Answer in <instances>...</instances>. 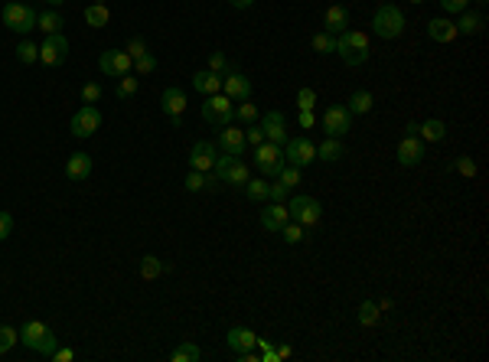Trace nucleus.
<instances>
[{"mask_svg":"<svg viewBox=\"0 0 489 362\" xmlns=\"http://www.w3.org/2000/svg\"><path fill=\"white\" fill-rule=\"evenodd\" d=\"M226 340H228V346H232V353H248V349L258 346V336H254V330H248V326H232Z\"/></svg>","mask_w":489,"mask_h":362,"instance_id":"obj_21","label":"nucleus"},{"mask_svg":"<svg viewBox=\"0 0 489 362\" xmlns=\"http://www.w3.org/2000/svg\"><path fill=\"white\" fill-rule=\"evenodd\" d=\"M245 144H252V147H258V144H264V131H261V124H248V127H245Z\"/></svg>","mask_w":489,"mask_h":362,"instance_id":"obj_50","label":"nucleus"},{"mask_svg":"<svg viewBox=\"0 0 489 362\" xmlns=\"http://www.w3.org/2000/svg\"><path fill=\"white\" fill-rule=\"evenodd\" d=\"M85 23L95 29H102L111 23V10L104 7V4H92V7H85Z\"/></svg>","mask_w":489,"mask_h":362,"instance_id":"obj_31","label":"nucleus"},{"mask_svg":"<svg viewBox=\"0 0 489 362\" xmlns=\"http://www.w3.org/2000/svg\"><path fill=\"white\" fill-rule=\"evenodd\" d=\"M453 170L460 173V176H467V180H473V176H476V160H473V157H457V160H453Z\"/></svg>","mask_w":489,"mask_h":362,"instance_id":"obj_44","label":"nucleus"},{"mask_svg":"<svg viewBox=\"0 0 489 362\" xmlns=\"http://www.w3.org/2000/svg\"><path fill=\"white\" fill-rule=\"evenodd\" d=\"M349 115H369L372 108H376V98H372V92H366V88H359V92H352L346 102Z\"/></svg>","mask_w":489,"mask_h":362,"instance_id":"obj_30","label":"nucleus"},{"mask_svg":"<svg viewBox=\"0 0 489 362\" xmlns=\"http://www.w3.org/2000/svg\"><path fill=\"white\" fill-rule=\"evenodd\" d=\"M242 190L252 202H268V183L264 180H252V176H248V183H245Z\"/></svg>","mask_w":489,"mask_h":362,"instance_id":"obj_38","label":"nucleus"},{"mask_svg":"<svg viewBox=\"0 0 489 362\" xmlns=\"http://www.w3.org/2000/svg\"><path fill=\"white\" fill-rule=\"evenodd\" d=\"M209 186H216V183L209 180V173H199V170H189L186 180H183V190L186 193H202V190H209Z\"/></svg>","mask_w":489,"mask_h":362,"instance_id":"obj_33","label":"nucleus"},{"mask_svg":"<svg viewBox=\"0 0 489 362\" xmlns=\"http://www.w3.org/2000/svg\"><path fill=\"white\" fill-rule=\"evenodd\" d=\"M346 157V144H343V137H326V141L317 147V160L323 163H336Z\"/></svg>","mask_w":489,"mask_h":362,"instance_id":"obj_26","label":"nucleus"},{"mask_svg":"<svg viewBox=\"0 0 489 362\" xmlns=\"http://www.w3.org/2000/svg\"><path fill=\"white\" fill-rule=\"evenodd\" d=\"M216 157H219V147L209 141H199L193 151H189V170H199V173H209L216 167Z\"/></svg>","mask_w":489,"mask_h":362,"instance_id":"obj_17","label":"nucleus"},{"mask_svg":"<svg viewBox=\"0 0 489 362\" xmlns=\"http://www.w3.org/2000/svg\"><path fill=\"white\" fill-rule=\"evenodd\" d=\"M427 36H431L434 43H453V39L460 36V33H457V23H453V20L437 17V20H431V23H427Z\"/></svg>","mask_w":489,"mask_h":362,"instance_id":"obj_22","label":"nucleus"},{"mask_svg":"<svg viewBox=\"0 0 489 362\" xmlns=\"http://www.w3.org/2000/svg\"><path fill=\"white\" fill-rule=\"evenodd\" d=\"M261 131H264V141L277 144V147L287 144V124H284L281 111H268V115L261 118Z\"/></svg>","mask_w":489,"mask_h":362,"instance_id":"obj_19","label":"nucleus"},{"mask_svg":"<svg viewBox=\"0 0 489 362\" xmlns=\"http://www.w3.org/2000/svg\"><path fill=\"white\" fill-rule=\"evenodd\" d=\"M297 121H301V127H303V131H310L317 118H313V111H301V118H297Z\"/></svg>","mask_w":489,"mask_h":362,"instance_id":"obj_55","label":"nucleus"},{"mask_svg":"<svg viewBox=\"0 0 489 362\" xmlns=\"http://www.w3.org/2000/svg\"><path fill=\"white\" fill-rule=\"evenodd\" d=\"M69 59V39L62 36V33H53V36L43 39V46H39V62L49 69L62 66Z\"/></svg>","mask_w":489,"mask_h":362,"instance_id":"obj_11","label":"nucleus"},{"mask_svg":"<svg viewBox=\"0 0 489 362\" xmlns=\"http://www.w3.org/2000/svg\"><path fill=\"white\" fill-rule=\"evenodd\" d=\"M212 173H216L219 183H228V186H238V190H242L245 183H248V176H252L242 157H228V153L216 157V167H212Z\"/></svg>","mask_w":489,"mask_h":362,"instance_id":"obj_5","label":"nucleus"},{"mask_svg":"<svg viewBox=\"0 0 489 362\" xmlns=\"http://www.w3.org/2000/svg\"><path fill=\"white\" fill-rule=\"evenodd\" d=\"M53 362H72L76 359V349H69V346H56V353L49 356Z\"/></svg>","mask_w":489,"mask_h":362,"instance_id":"obj_54","label":"nucleus"},{"mask_svg":"<svg viewBox=\"0 0 489 362\" xmlns=\"http://www.w3.org/2000/svg\"><path fill=\"white\" fill-rule=\"evenodd\" d=\"M372 33L378 39H398L405 33V13L395 7V4H382L372 17Z\"/></svg>","mask_w":489,"mask_h":362,"instance_id":"obj_3","label":"nucleus"},{"mask_svg":"<svg viewBox=\"0 0 489 362\" xmlns=\"http://www.w3.org/2000/svg\"><path fill=\"white\" fill-rule=\"evenodd\" d=\"M359 323L362 326H378L382 323V310H378V304L362 300V304H359Z\"/></svg>","mask_w":489,"mask_h":362,"instance_id":"obj_34","label":"nucleus"},{"mask_svg":"<svg viewBox=\"0 0 489 362\" xmlns=\"http://www.w3.org/2000/svg\"><path fill=\"white\" fill-rule=\"evenodd\" d=\"M281 235H284L287 245H301V242H303V225H301V222H294V219H287V222H284V229H281Z\"/></svg>","mask_w":489,"mask_h":362,"instance_id":"obj_41","label":"nucleus"},{"mask_svg":"<svg viewBox=\"0 0 489 362\" xmlns=\"http://www.w3.org/2000/svg\"><path fill=\"white\" fill-rule=\"evenodd\" d=\"M277 180H281L287 190H294V186L301 183V167H291V163H284L281 173H277Z\"/></svg>","mask_w":489,"mask_h":362,"instance_id":"obj_43","label":"nucleus"},{"mask_svg":"<svg viewBox=\"0 0 489 362\" xmlns=\"http://www.w3.org/2000/svg\"><path fill=\"white\" fill-rule=\"evenodd\" d=\"M336 53L346 66H362L369 59V36L362 29H343L336 36Z\"/></svg>","mask_w":489,"mask_h":362,"instance_id":"obj_2","label":"nucleus"},{"mask_svg":"<svg viewBox=\"0 0 489 362\" xmlns=\"http://www.w3.org/2000/svg\"><path fill=\"white\" fill-rule=\"evenodd\" d=\"M163 271H170V265H163L157 255H144L141 258V277L144 281H157Z\"/></svg>","mask_w":489,"mask_h":362,"instance_id":"obj_32","label":"nucleus"},{"mask_svg":"<svg viewBox=\"0 0 489 362\" xmlns=\"http://www.w3.org/2000/svg\"><path fill=\"white\" fill-rule=\"evenodd\" d=\"M193 88H196L199 95H219L222 92V76H216V72H209V69H199L196 76H193Z\"/></svg>","mask_w":489,"mask_h":362,"instance_id":"obj_24","label":"nucleus"},{"mask_svg":"<svg viewBox=\"0 0 489 362\" xmlns=\"http://www.w3.org/2000/svg\"><path fill=\"white\" fill-rule=\"evenodd\" d=\"M418 137H421V141H427V144L443 141V137H447V124H443L441 118H427L424 124H418Z\"/></svg>","mask_w":489,"mask_h":362,"instance_id":"obj_28","label":"nucleus"},{"mask_svg":"<svg viewBox=\"0 0 489 362\" xmlns=\"http://www.w3.org/2000/svg\"><path fill=\"white\" fill-rule=\"evenodd\" d=\"M268 200H271V202H284V200H287V186H284L281 180L268 183Z\"/></svg>","mask_w":489,"mask_h":362,"instance_id":"obj_52","label":"nucleus"},{"mask_svg":"<svg viewBox=\"0 0 489 362\" xmlns=\"http://www.w3.org/2000/svg\"><path fill=\"white\" fill-rule=\"evenodd\" d=\"M284 160L303 170V167H310L317 160V147H313L310 137H287V144H284Z\"/></svg>","mask_w":489,"mask_h":362,"instance_id":"obj_10","label":"nucleus"},{"mask_svg":"<svg viewBox=\"0 0 489 362\" xmlns=\"http://www.w3.org/2000/svg\"><path fill=\"white\" fill-rule=\"evenodd\" d=\"M313 105H317V92L313 88H301L297 92V108L301 111H313Z\"/></svg>","mask_w":489,"mask_h":362,"instance_id":"obj_47","label":"nucleus"},{"mask_svg":"<svg viewBox=\"0 0 489 362\" xmlns=\"http://www.w3.org/2000/svg\"><path fill=\"white\" fill-rule=\"evenodd\" d=\"M170 359L173 362H199L202 359V349H199L196 343H179L173 353H170Z\"/></svg>","mask_w":489,"mask_h":362,"instance_id":"obj_35","label":"nucleus"},{"mask_svg":"<svg viewBox=\"0 0 489 362\" xmlns=\"http://www.w3.org/2000/svg\"><path fill=\"white\" fill-rule=\"evenodd\" d=\"M349 127H352V115L346 105H329L323 111V134L326 137H343V134H349Z\"/></svg>","mask_w":489,"mask_h":362,"instance_id":"obj_14","label":"nucleus"},{"mask_svg":"<svg viewBox=\"0 0 489 362\" xmlns=\"http://www.w3.org/2000/svg\"><path fill=\"white\" fill-rule=\"evenodd\" d=\"M137 88H141V82H137V78H134L131 72H128V76L118 78V85H114V95L121 98V102H128V98L137 95Z\"/></svg>","mask_w":489,"mask_h":362,"instance_id":"obj_36","label":"nucleus"},{"mask_svg":"<svg viewBox=\"0 0 489 362\" xmlns=\"http://www.w3.org/2000/svg\"><path fill=\"white\" fill-rule=\"evenodd\" d=\"M232 118H235V102L228 95H209L206 105H202V121L209 124H219V127H226V124H232Z\"/></svg>","mask_w":489,"mask_h":362,"instance_id":"obj_6","label":"nucleus"},{"mask_svg":"<svg viewBox=\"0 0 489 362\" xmlns=\"http://www.w3.org/2000/svg\"><path fill=\"white\" fill-rule=\"evenodd\" d=\"M483 27H486L483 13H470V10H463L460 20H457V33L460 36H476V33H483Z\"/></svg>","mask_w":489,"mask_h":362,"instance_id":"obj_29","label":"nucleus"},{"mask_svg":"<svg viewBox=\"0 0 489 362\" xmlns=\"http://www.w3.org/2000/svg\"><path fill=\"white\" fill-rule=\"evenodd\" d=\"M228 4H232V7H235V10H248V7H252V4H254V0H228Z\"/></svg>","mask_w":489,"mask_h":362,"instance_id":"obj_56","label":"nucleus"},{"mask_svg":"<svg viewBox=\"0 0 489 362\" xmlns=\"http://www.w3.org/2000/svg\"><path fill=\"white\" fill-rule=\"evenodd\" d=\"M222 95H228L232 102H245V98H252V78L235 72V69H228L226 76H222Z\"/></svg>","mask_w":489,"mask_h":362,"instance_id":"obj_16","label":"nucleus"},{"mask_svg":"<svg viewBox=\"0 0 489 362\" xmlns=\"http://www.w3.org/2000/svg\"><path fill=\"white\" fill-rule=\"evenodd\" d=\"M17 59L23 62V66H33V62H39V46L27 36V39H23V43L17 46Z\"/></svg>","mask_w":489,"mask_h":362,"instance_id":"obj_39","label":"nucleus"},{"mask_svg":"<svg viewBox=\"0 0 489 362\" xmlns=\"http://www.w3.org/2000/svg\"><path fill=\"white\" fill-rule=\"evenodd\" d=\"M235 118L245 124V127H248V124H254V121H258V105H252V98H245L242 105L235 108Z\"/></svg>","mask_w":489,"mask_h":362,"instance_id":"obj_42","label":"nucleus"},{"mask_svg":"<svg viewBox=\"0 0 489 362\" xmlns=\"http://www.w3.org/2000/svg\"><path fill=\"white\" fill-rule=\"evenodd\" d=\"M411 4H424V0H411Z\"/></svg>","mask_w":489,"mask_h":362,"instance_id":"obj_59","label":"nucleus"},{"mask_svg":"<svg viewBox=\"0 0 489 362\" xmlns=\"http://www.w3.org/2000/svg\"><path fill=\"white\" fill-rule=\"evenodd\" d=\"M88 173H92V157H88V153H72V157H69L66 160V176L72 183H82V180H88Z\"/></svg>","mask_w":489,"mask_h":362,"instance_id":"obj_23","label":"nucleus"},{"mask_svg":"<svg viewBox=\"0 0 489 362\" xmlns=\"http://www.w3.org/2000/svg\"><path fill=\"white\" fill-rule=\"evenodd\" d=\"M287 219H291V216H287V206H284V202H271L268 209H261V225L268 232H281Z\"/></svg>","mask_w":489,"mask_h":362,"instance_id":"obj_25","label":"nucleus"},{"mask_svg":"<svg viewBox=\"0 0 489 362\" xmlns=\"http://www.w3.org/2000/svg\"><path fill=\"white\" fill-rule=\"evenodd\" d=\"M4 27L10 29V33H20V36H29L33 29H36V10L27 7V4H20V0H10V4H4Z\"/></svg>","mask_w":489,"mask_h":362,"instance_id":"obj_4","label":"nucleus"},{"mask_svg":"<svg viewBox=\"0 0 489 362\" xmlns=\"http://www.w3.org/2000/svg\"><path fill=\"white\" fill-rule=\"evenodd\" d=\"M209 72H216V76H226V72H228L226 53H212V56H209Z\"/></svg>","mask_w":489,"mask_h":362,"instance_id":"obj_49","label":"nucleus"},{"mask_svg":"<svg viewBox=\"0 0 489 362\" xmlns=\"http://www.w3.org/2000/svg\"><path fill=\"white\" fill-rule=\"evenodd\" d=\"M62 27H66V20H62V13H59L56 7L43 10V13H36V29H43L46 36H53V33H62Z\"/></svg>","mask_w":489,"mask_h":362,"instance_id":"obj_27","label":"nucleus"},{"mask_svg":"<svg viewBox=\"0 0 489 362\" xmlns=\"http://www.w3.org/2000/svg\"><path fill=\"white\" fill-rule=\"evenodd\" d=\"M20 343L27 346V349H33V353H39V356H53L56 353V346H59V340L43 320H27V323L20 326Z\"/></svg>","mask_w":489,"mask_h":362,"instance_id":"obj_1","label":"nucleus"},{"mask_svg":"<svg viewBox=\"0 0 489 362\" xmlns=\"http://www.w3.org/2000/svg\"><path fill=\"white\" fill-rule=\"evenodd\" d=\"M82 102L85 105H98V102H102V85H98V82H85L82 85Z\"/></svg>","mask_w":489,"mask_h":362,"instance_id":"obj_45","label":"nucleus"},{"mask_svg":"<svg viewBox=\"0 0 489 362\" xmlns=\"http://www.w3.org/2000/svg\"><path fill=\"white\" fill-rule=\"evenodd\" d=\"M160 108H163V115L170 118L173 127H183V115H186V95H183V88H177V85L163 88Z\"/></svg>","mask_w":489,"mask_h":362,"instance_id":"obj_13","label":"nucleus"},{"mask_svg":"<svg viewBox=\"0 0 489 362\" xmlns=\"http://www.w3.org/2000/svg\"><path fill=\"white\" fill-rule=\"evenodd\" d=\"M134 69H137V76H151V72H157V59L151 53H144L141 59H134Z\"/></svg>","mask_w":489,"mask_h":362,"instance_id":"obj_46","label":"nucleus"},{"mask_svg":"<svg viewBox=\"0 0 489 362\" xmlns=\"http://www.w3.org/2000/svg\"><path fill=\"white\" fill-rule=\"evenodd\" d=\"M10 232H13V216H10V212H0V242L10 239Z\"/></svg>","mask_w":489,"mask_h":362,"instance_id":"obj_53","label":"nucleus"},{"mask_svg":"<svg viewBox=\"0 0 489 362\" xmlns=\"http://www.w3.org/2000/svg\"><path fill=\"white\" fill-rule=\"evenodd\" d=\"M69 127H72V134H76L78 141L95 137V134L102 131V111H98V105H82L76 115H72Z\"/></svg>","mask_w":489,"mask_h":362,"instance_id":"obj_8","label":"nucleus"},{"mask_svg":"<svg viewBox=\"0 0 489 362\" xmlns=\"http://www.w3.org/2000/svg\"><path fill=\"white\" fill-rule=\"evenodd\" d=\"M287 216L307 229V225H317V222H320L323 206L313 200V196H294V200H287Z\"/></svg>","mask_w":489,"mask_h":362,"instance_id":"obj_7","label":"nucleus"},{"mask_svg":"<svg viewBox=\"0 0 489 362\" xmlns=\"http://www.w3.org/2000/svg\"><path fill=\"white\" fill-rule=\"evenodd\" d=\"M343 29H349V10L343 7V4H333V7H326V13H323V33L339 36Z\"/></svg>","mask_w":489,"mask_h":362,"instance_id":"obj_20","label":"nucleus"},{"mask_svg":"<svg viewBox=\"0 0 489 362\" xmlns=\"http://www.w3.org/2000/svg\"><path fill=\"white\" fill-rule=\"evenodd\" d=\"M17 343H20V330H13L10 323H0V356H7Z\"/></svg>","mask_w":489,"mask_h":362,"instance_id":"obj_40","label":"nucleus"},{"mask_svg":"<svg viewBox=\"0 0 489 362\" xmlns=\"http://www.w3.org/2000/svg\"><path fill=\"white\" fill-rule=\"evenodd\" d=\"M216 147L222 153H228V157H242L245 153V131H238V127H232V124H226L222 131H219V141H216Z\"/></svg>","mask_w":489,"mask_h":362,"instance_id":"obj_18","label":"nucleus"},{"mask_svg":"<svg viewBox=\"0 0 489 362\" xmlns=\"http://www.w3.org/2000/svg\"><path fill=\"white\" fill-rule=\"evenodd\" d=\"M124 53H128L131 59H141L144 53H147V39H144V36H131V39H128V49H124Z\"/></svg>","mask_w":489,"mask_h":362,"instance_id":"obj_48","label":"nucleus"},{"mask_svg":"<svg viewBox=\"0 0 489 362\" xmlns=\"http://www.w3.org/2000/svg\"><path fill=\"white\" fill-rule=\"evenodd\" d=\"M134 66V59L124 53V49H104L102 56H98V69H102L108 78H121L128 76Z\"/></svg>","mask_w":489,"mask_h":362,"instance_id":"obj_12","label":"nucleus"},{"mask_svg":"<svg viewBox=\"0 0 489 362\" xmlns=\"http://www.w3.org/2000/svg\"><path fill=\"white\" fill-rule=\"evenodd\" d=\"M310 46H313V53H320V56H329V53H336V36H329V33H313V39H310Z\"/></svg>","mask_w":489,"mask_h":362,"instance_id":"obj_37","label":"nucleus"},{"mask_svg":"<svg viewBox=\"0 0 489 362\" xmlns=\"http://www.w3.org/2000/svg\"><path fill=\"white\" fill-rule=\"evenodd\" d=\"M398 163L401 167H418V163L424 160V141L418 137L414 131H405V137L398 141Z\"/></svg>","mask_w":489,"mask_h":362,"instance_id":"obj_15","label":"nucleus"},{"mask_svg":"<svg viewBox=\"0 0 489 362\" xmlns=\"http://www.w3.org/2000/svg\"><path fill=\"white\" fill-rule=\"evenodd\" d=\"M476 4H480V7H486V4H489V0H476Z\"/></svg>","mask_w":489,"mask_h":362,"instance_id":"obj_58","label":"nucleus"},{"mask_svg":"<svg viewBox=\"0 0 489 362\" xmlns=\"http://www.w3.org/2000/svg\"><path fill=\"white\" fill-rule=\"evenodd\" d=\"M441 4L443 13H463V10H470V0H437Z\"/></svg>","mask_w":489,"mask_h":362,"instance_id":"obj_51","label":"nucleus"},{"mask_svg":"<svg viewBox=\"0 0 489 362\" xmlns=\"http://www.w3.org/2000/svg\"><path fill=\"white\" fill-rule=\"evenodd\" d=\"M49 7H59V4H66V0H46Z\"/></svg>","mask_w":489,"mask_h":362,"instance_id":"obj_57","label":"nucleus"},{"mask_svg":"<svg viewBox=\"0 0 489 362\" xmlns=\"http://www.w3.org/2000/svg\"><path fill=\"white\" fill-rule=\"evenodd\" d=\"M284 163H287L284 160V147H277V144L264 141V144L254 147V167H258L264 176H277Z\"/></svg>","mask_w":489,"mask_h":362,"instance_id":"obj_9","label":"nucleus"}]
</instances>
